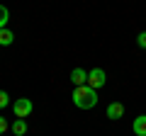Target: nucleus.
Listing matches in <instances>:
<instances>
[{
	"mask_svg": "<svg viewBox=\"0 0 146 136\" xmlns=\"http://www.w3.org/2000/svg\"><path fill=\"white\" fill-rule=\"evenodd\" d=\"M7 129H10V124H7V121H5V117H0V136L5 134Z\"/></svg>",
	"mask_w": 146,
	"mask_h": 136,
	"instance_id": "nucleus-12",
	"label": "nucleus"
},
{
	"mask_svg": "<svg viewBox=\"0 0 146 136\" xmlns=\"http://www.w3.org/2000/svg\"><path fill=\"white\" fill-rule=\"evenodd\" d=\"M124 117V105L122 102H112L107 107V119H122Z\"/></svg>",
	"mask_w": 146,
	"mask_h": 136,
	"instance_id": "nucleus-5",
	"label": "nucleus"
},
{
	"mask_svg": "<svg viewBox=\"0 0 146 136\" xmlns=\"http://www.w3.org/2000/svg\"><path fill=\"white\" fill-rule=\"evenodd\" d=\"M73 105L78 110H93L98 105V90H93L90 85H80L73 90Z\"/></svg>",
	"mask_w": 146,
	"mask_h": 136,
	"instance_id": "nucleus-1",
	"label": "nucleus"
},
{
	"mask_svg": "<svg viewBox=\"0 0 146 136\" xmlns=\"http://www.w3.org/2000/svg\"><path fill=\"white\" fill-rule=\"evenodd\" d=\"M7 20H10V10H7L5 5H0V29H5Z\"/></svg>",
	"mask_w": 146,
	"mask_h": 136,
	"instance_id": "nucleus-9",
	"label": "nucleus"
},
{
	"mask_svg": "<svg viewBox=\"0 0 146 136\" xmlns=\"http://www.w3.org/2000/svg\"><path fill=\"white\" fill-rule=\"evenodd\" d=\"M71 80L76 83V88L88 85V71H83V68H73V71H71Z\"/></svg>",
	"mask_w": 146,
	"mask_h": 136,
	"instance_id": "nucleus-4",
	"label": "nucleus"
},
{
	"mask_svg": "<svg viewBox=\"0 0 146 136\" xmlns=\"http://www.w3.org/2000/svg\"><path fill=\"white\" fill-rule=\"evenodd\" d=\"M10 105V95L5 92V90H0V110H3V107H7Z\"/></svg>",
	"mask_w": 146,
	"mask_h": 136,
	"instance_id": "nucleus-10",
	"label": "nucleus"
},
{
	"mask_svg": "<svg viewBox=\"0 0 146 136\" xmlns=\"http://www.w3.org/2000/svg\"><path fill=\"white\" fill-rule=\"evenodd\" d=\"M105 83H107V75H105L102 68H93V71H88V85L93 90H100Z\"/></svg>",
	"mask_w": 146,
	"mask_h": 136,
	"instance_id": "nucleus-3",
	"label": "nucleus"
},
{
	"mask_svg": "<svg viewBox=\"0 0 146 136\" xmlns=\"http://www.w3.org/2000/svg\"><path fill=\"white\" fill-rule=\"evenodd\" d=\"M12 42H15V34H12L7 27H5V29H0V46H10Z\"/></svg>",
	"mask_w": 146,
	"mask_h": 136,
	"instance_id": "nucleus-7",
	"label": "nucleus"
},
{
	"mask_svg": "<svg viewBox=\"0 0 146 136\" xmlns=\"http://www.w3.org/2000/svg\"><path fill=\"white\" fill-rule=\"evenodd\" d=\"M131 131H134L136 136H146V114H141V117H136V119H134Z\"/></svg>",
	"mask_w": 146,
	"mask_h": 136,
	"instance_id": "nucleus-6",
	"label": "nucleus"
},
{
	"mask_svg": "<svg viewBox=\"0 0 146 136\" xmlns=\"http://www.w3.org/2000/svg\"><path fill=\"white\" fill-rule=\"evenodd\" d=\"M32 110H34V105H32V100H29V97H20L15 105H12V112H15L17 119H25V117H29Z\"/></svg>",
	"mask_w": 146,
	"mask_h": 136,
	"instance_id": "nucleus-2",
	"label": "nucleus"
},
{
	"mask_svg": "<svg viewBox=\"0 0 146 136\" xmlns=\"http://www.w3.org/2000/svg\"><path fill=\"white\" fill-rule=\"evenodd\" d=\"M12 131H15L17 136H25L27 134V121L25 119H15L12 121Z\"/></svg>",
	"mask_w": 146,
	"mask_h": 136,
	"instance_id": "nucleus-8",
	"label": "nucleus"
},
{
	"mask_svg": "<svg viewBox=\"0 0 146 136\" xmlns=\"http://www.w3.org/2000/svg\"><path fill=\"white\" fill-rule=\"evenodd\" d=\"M136 44H139L141 49H146V32H141L139 37H136Z\"/></svg>",
	"mask_w": 146,
	"mask_h": 136,
	"instance_id": "nucleus-11",
	"label": "nucleus"
}]
</instances>
